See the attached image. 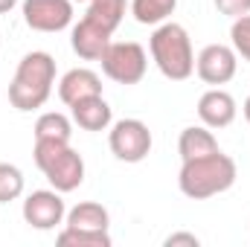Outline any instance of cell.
Instances as JSON below:
<instances>
[{"instance_id":"obj_8","label":"cell","mask_w":250,"mask_h":247,"mask_svg":"<svg viewBox=\"0 0 250 247\" xmlns=\"http://www.w3.org/2000/svg\"><path fill=\"white\" fill-rule=\"evenodd\" d=\"M21 12L35 32H62L73 23V0H23Z\"/></svg>"},{"instance_id":"obj_5","label":"cell","mask_w":250,"mask_h":247,"mask_svg":"<svg viewBox=\"0 0 250 247\" xmlns=\"http://www.w3.org/2000/svg\"><path fill=\"white\" fill-rule=\"evenodd\" d=\"M111 154L123 163H143L151 151V131L143 120H120L108 131Z\"/></svg>"},{"instance_id":"obj_10","label":"cell","mask_w":250,"mask_h":247,"mask_svg":"<svg viewBox=\"0 0 250 247\" xmlns=\"http://www.w3.org/2000/svg\"><path fill=\"white\" fill-rule=\"evenodd\" d=\"M111 35H114V32H108L102 23H96L93 18L84 15V18L73 26V32H70V47H73V53H76L79 59H84V62H99L102 53H105L108 44H111Z\"/></svg>"},{"instance_id":"obj_3","label":"cell","mask_w":250,"mask_h":247,"mask_svg":"<svg viewBox=\"0 0 250 247\" xmlns=\"http://www.w3.org/2000/svg\"><path fill=\"white\" fill-rule=\"evenodd\" d=\"M148 50H151V59L157 64V70L169 82H187L189 76L195 73L192 38H189L187 29L181 23H175V21H166V23H160L151 32Z\"/></svg>"},{"instance_id":"obj_18","label":"cell","mask_w":250,"mask_h":247,"mask_svg":"<svg viewBox=\"0 0 250 247\" xmlns=\"http://www.w3.org/2000/svg\"><path fill=\"white\" fill-rule=\"evenodd\" d=\"M125 12H128V0H90L84 15L93 18L96 23H102L108 32H117V26L123 23Z\"/></svg>"},{"instance_id":"obj_15","label":"cell","mask_w":250,"mask_h":247,"mask_svg":"<svg viewBox=\"0 0 250 247\" xmlns=\"http://www.w3.org/2000/svg\"><path fill=\"white\" fill-rule=\"evenodd\" d=\"M64 224L79 227V230H108L111 227V212L96 201H82L73 209H67Z\"/></svg>"},{"instance_id":"obj_2","label":"cell","mask_w":250,"mask_h":247,"mask_svg":"<svg viewBox=\"0 0 250 247\" xmlns=\"http://www.w3.org/2000/svg\"><path fill=\"white\" fill-rule=\"evenodd\" d=\"M236 178H239L236 160L218 148L212 154L184 160V166L178 172V186L189 201H207V198H215V195L227 192L236 184Z\"/></svg>"},{"instance_id":"obj_1","label":"cell","mask_w":250,"mask_h":247,"mask_svg":"<svg viewBox=\"0 0 250 247\" xmlns=\"http://www.w3.org/2000/svg\"><path fill=\"white\" fill-rule=\"evenodd\" d=\"M53 84H56V59L44 50H32L18 62L15 79L9 84V102L21 114L38 111L47 105Z\"/></svg>"},{"instance_id":"obj_9","label":"cell","mask_w":250,"mask_h":247,"mask_svg":"<svg viewBox=\"0 0 250 247\" xmlns=\"http://www.w3.org/2000/svg\"><path fill=\"white\" fill-rule=\"evenodd\" d=\"M239 70V56L233 47L227 44H209L198 53L195 59V73L204 84H212V87H221L227 84Z\"/></svg>"},{"instance_id":"obj_11","label":"cell","mask_w":250,"mask_h":247,"mask_svg":"<svg viewBox=\"0 0 250 247\" xmlns=\"http://www.w3.org/2000/svg\"><path fill=\"white\" fill-rule=\"evenodd\" d=\"M236 114H239L236 99H233V93H227L224 87H209V90L198 99V120H201V125H207V128H212V131L233 125Z\"/></svg>"},{"instance_id":"obj_4","label":"cell","mask_w":250,"mask_h":247,"mask_svg":"<svg viewBox=\"0 0 250 247\" xmlns=\"http://www.w3.org/2000/svg\"><path fill=\"white\" fill-rule=\"evenodd\" d=\"M102 73L117 84H137L148 70V56L137 41H111L102 53Z\"/></svg>"},{"instance_id":"obj_26","label":"cell","mask_w":250,"mask_h":247,"mask_svg":"<svg viewBox=\"0 0 250 247\" xmlns=\"http://www.w3.org/2000/svg\"><path fill=\"white\" fill-rule=\"evenodd\" d=\"M73 3H90V0H73Z\"/></svg>"},{"instance_id":"obj_17","label":"cell","mask_w":250,"mask_h":247,"mask_svg":"<svg viewBox=\"0 0 250 247\" xmlns=\"http://www.w3.org/2000/svg\"><path fill=\"white\" fill-rule=\"evenodd\" d=\"M73 137V123L59 114V111H47L38 117L35 123V140L38 143H70Z\"/></svg>"},{"instance_id":"obj_16","label":"cell","mask_w":250,"mask_h":247,"mask_svg":"<svg viewBox=\"0 0 250 247\" xmlns=\"http://www.w3.org/2000/svg\"><path fill=\"white\" fill-rule=\"evenodd\" d=\"M128 9H131V15H134L137 23H143V26H160V23H166L175 15L178 0H131Z\"/></svg>"},{"instance_id":"obj_14","label":"cell","mask_w":250,"mask_h":247,"mask_svg":"<svg viewBox=\"0 0 250 247\" xmlns=\"http://www.w3.org/2000/svg\"><path fill=\"white\" fill-rule=\"evenodd\" d=\"M218 151V140L212 134V128L207 125H189L181 131L178 137V154L181 160H195V157H204V154H212Z\"/></svg>"},{"instance_id":"obj_20","label":"cell","mask_w":250,"mask_h":247,"mask_svg":"<svg viewBox=\"0 0 250 247\" xmlns=\"http://www.w3.org/2000/svg\"><path fill=\"white\" fill-rule=\"evenodd\" d=\"M23 195V172L15 163H0V204L18 201Z\"/></svg>"},{"instance_id":"obj_19","label":"cell","mask_w":250,"mask_h":247,"mask_svg":"<svg viewBox=\"0 0 250 247\" xmlns=\"http://www.w3.org/2000/svg\"><path fill=\"white\" fill-rule=\"evenodd\" d=\"M56 242L64 247H111L108 230H79V227H64L56 236Z\"/></svg>"},{"instance_id":"obj_23","label":"cell","mask_w":250,"mask_h":247,"mask_svg":"<svg viewBox=\"0 0 250 247\" xmlns=\"http://www.w3.org/2000/svg\"><path fill=\"white\" fill-rule=\"evenodd\" d=\"M163 245L166 247H198L201 239H198L195 233H172V236L163 239Z\"/></svg>"},{"instance_id":"obj_12","label":"cell","mask_w":250,"mask_h":247,"mask_svg":"<svg viewBox=\"0 0 250 247\" xmlns=\"http://www.w3.org/2000/svg\"><path fill=\"white\" fill-rule=\"evenodd\" d=\"M102 93V79L99 73H93L90 67H76V70H67L59 82V99L64 105H76L79 99H87V96H99Z\"/></svg>"},{"instance_id":"obj_21","label":"cell","mask_w":250,"mask_h":247,"mask_svg":"<svg viewBox=\"0 0 250 247\" xmlns=\"http://www.w3.org/2000/svg\"><path fill=\"white\" fill-rule=\"evenodd\" d=\"M230 47L236 50V56H242L245 62H250V15L233 18V26H230Z\"/></svg>"},{"instance_id":"obj_22","label":"cell","mask_w":250,"mask_h":247,"mask_svg":"<svg viewBox=\"0 0 250 247\" xmlns=\"http://www.w3.org/2000/svg\"><path fill=\"white\" fill-rule=\"evenodd\" d=\"M215 9L227 18H242V15H250V0H212Z\"/></svg>"},{"instance_id":"obj_25","label":"cell","mask_w":250,"mask_h":247,"mask_svg":"<svg viewBox=\"0 0 250 247\" xmlns=\"http://www.w3.org/2000/svg\"><path fill=\"white\" fill-rule=\"evenodd\" d=\"M242 111H245V120H248V123H250V96H248V99H245V108H242Z\"/></svg>"},{"instance_id":"obj_6","label":"cell","mask_w":250,"mask_h":247,"mask_svg":"<svg viewBox=\"0 0 250 247\" xmlns=\"http://www.w3.org/2000/svg\"><path fill=\"white\" fill-rule=\"evenodd\" d=\"M35 166L44 172V178L50 181V186L59 189L62 195L64 192H73V189H79L84 184V160H82V154L73 145H64L59 151H53L50 157H44Z\"/></svg>"},{"instance_id":"obj_13","label":"cell","mask_w":250,"mask_h":247,"mask_svg":"<svg viewBox=\"0 0 250 247\" xmlns=\"http://www.w3.org/2000/svg\"><path fill=\"white\" fill-rule=\"evenodd\" d=\"M70 114H73V123L79 125L82 131H108L111 128V105L105 102V96H87V99H79L76 105H70Z\"/></svg>"},{"instance_id":"obj_24","label":"cell","mask_w":250,"mask_h":247,"mask_svg":"<svg viewBox=\"0 0 250 247\" xmlns=\"http://www.w3.org/2000/svg\"><path fill=\"white\" fill-rule=\"evenodd\" d=\"M18 6V0H0V15H6V12H12Z\"/></svg>"},{"instance_id":"obj_7","label":"cell","mask_w":250,"mask_h":247,"mask_svg":"<svg viewBox=\"0 0 250 247\" xmlns=\"http://www.w3.org/2000/svg\"><path fill=\"white\" fill-rule=\"evenodd\" d=\"M23 221L32 230H56L67 218V206L59 189H35L23 201Z\"/></svg>"}]
</instances>
